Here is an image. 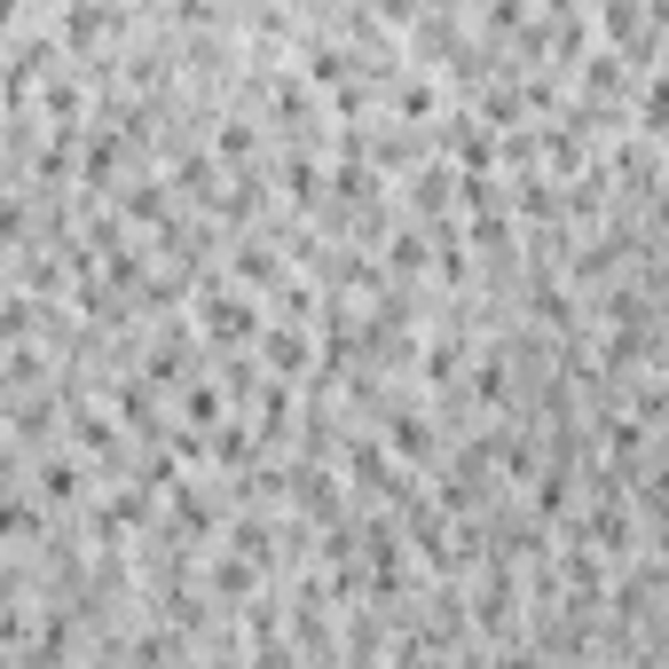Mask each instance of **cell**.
<instances>
[{
  "mask_svg": "<svg viewBox=\"0 0 669 669\" xmlns=\"http://www.w3.org/2000/svg\"><path fill=\"white\" fill-rule=\"evenodd\" d=\"M252 331H260V315L245 308V299H213V308H206V339H221V347L252 339Z\"/></svg>",
  "mask_w": 669,
  "mask_h": 669,
  "instance_id": "obj_1",
  "label": "cell"
},
{
  "mask_svg": "<svg viewBox=\"0 0 669 669\" xmlns=\"http://www.w3.org/2000/svg\"><path fill=\"white\" fill-rule=\"evenodd\" d=\"M394 449L401 457H433V425L425 418H394Z\"/></svg>",
  "mask_w": 669,
  "mask_h": 669,
  "instance_id": "obj_2",
  "label": "cell"
},
{
  "mask_svg": "<svg viewBox=\"0 0 669 669\" xmlns=\"http://www.w3.org/2000/svg\"><path fill=\"white\" fill-rule=\"evenodd\" d=\"M496 669H535V661H528V654H512V661H496Z\"/></svg>",
  "mask_w": 669,
  "mask_h": 669,
  "instance_id": "obj_3",
  "label": "cell"
}]
</instances>
